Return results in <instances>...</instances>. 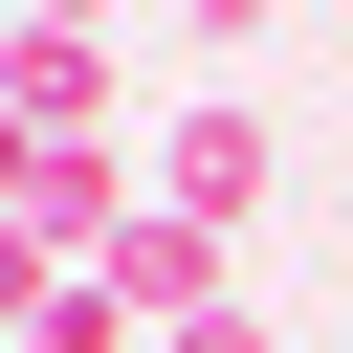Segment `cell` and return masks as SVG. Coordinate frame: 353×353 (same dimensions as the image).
Instances as JSON below:
<instances>
[{"label": "cell", "instance_id": "obj_5", "mask_svg": "<svg viewBox=\"0 0 353 353\" xmlns=\"http://www.w3.org/2000/svg\"><path fill=\"white\" fill-rule=\"evenodd\" d=\"M22 22H88V44H110V0H22Z\"/></svg>", "mask_w": 353, "mask_h": 353}, {"label": "cell", "instance_id": "obj_1", "mask_svg": "<svg viewBox=\"0 0 353 353\" xmlns=\"http://www.w3.org/2000/svg\"><path fill=\"white\" fill-rule=\"evenodd\" d=\"M132 199H176L199 243H243V221L287 199V132H265V88H199V110H154V132H132Z\"/></svg>", "mask_w": 353, "mask_h": 353}, {"label": "cell", "instance_id": "obj_3", "mask_svg": "<svg viewBox=\"0 0 353 353\" xmlns=\"http://www.w3.org/2000/svg\"><path fill=\"white\" fill-rule=\"evenodd\" d=\"M66 287H88V265H66L44 221H0V353H44V309H66Z\"/></svg>", "mask_w": 353, "mask_h": 353}, {"label": "cell", "instance_id": "obj_2", "mask_svg": "<svg viewBox=\"0 0 353 353\" xmlns=\"http://www.w3.org/2000/svg\"><path fill=\"white\" fill-rule=\"evenodd\" d=\"M88 287H110V309H132V331H154V353H176V331H199V309H243V243H199V221H176V199H132V221H110V243H88Z\"/></svg>", "mask_w": 353, "mask_h": 353}, {"label": "cell", "instance_id": "obj_4", "mask_svg": "<svg viewBox=\"0 0 353 353\" xmlns=\"http://www.w3.org/2000/svg\"><path fill=\"white\" fill-rule=\"evenodd\" d=\"M176 353H287V331H265V309H199V331H176Z\"/></svg>", "mask_w": 353, "mask_h": 353}]
</instances>
